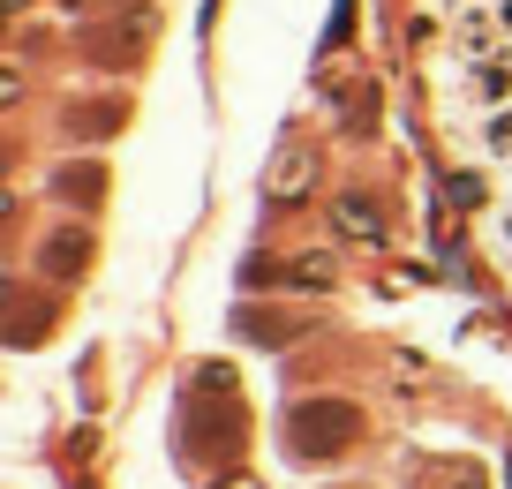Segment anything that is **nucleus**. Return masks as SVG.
I'll return each mask as SVG.
<instances>
[{"label":"nucleus","mask_w":512,"mask_h":489,"mask_svg":"<svg viewBox=\"0 0 512 489\" xmlns=\"http://www.w3.org/2000/svg\"><path fill=\"white\" fill-rule=\"evenodd\" d=\"M354 429H362L354 407H339V399H309V407H294L287 437H294V459H339L354 444Z\"/></svg>","instance_id":"obj_1"},{"label":"nucleus","mask_w":512,"mask_h":489,"mask_svg":"<svg viewBox=\"0 0 512 489\" xmlns=\"http://www.w3.org/2000/svg\"><path fill=\"white\" fill-rule=\"evenodd\" d=\"M467 91H475L482 98V106H505V98H512V61H475V76H467Z\"/></svg>","instance_id":"obj_2"},{"label":"nucleus","mask_w":512,"mask_h":489,"mask_svg":"<svg viewBox=\"0 0 512 489\" xmlns=\"http://www.w3.org/2000/svg\"><path fill=\"white\" fill-rule=\"evenodd\" d=\"M339 234H354V241H384L377 204H362V196H339Z\"/></svg>","instance_id":"obj_3"},{"label":"nucleus","mask_w":512,"mask_h":489,"mask_svg":"<svg viewBox=\"0 0 512 489\" xmlns=\"http://www.w3.org/2000/svg\"><path fill=\"white\" fill-rule=\"evenodd\" d=\"M460 46L467 53H490L497 46V16H490V8H467V16H460Z\"/></svg>","instance_id":"obj_4"},{"label":"nucleus","mask_w":512,"mask_h":489,"mask_svg":"<svg viewBox=\"0 0 512 489\" xmlns=\"http://www.w3.org/2000/svg\"><path fill=\"white\" fill-rule=\"evenodd\" d=\"M482 143H490V151H512V106H497L490 121H482Z\"/></svg>","instance_id":"obj_5"},{"label":"nucleus","mask_w":512,"mask_h":489,"mask_svg":"<svg viewBox=\"0 0 512 489\" xmlns=\"http://www.w3.org/2000/svg\"><path fill=\"white\" fill-rule=\"evenodd\" d=\"M46 264H53V271H61V264H83V234H53Z\"/></svg>","instance_id":"obj_6"},{"label":"nucleus","mask_w":512,"mask_h":489,"mask_svg":"<svg viewBox=\"0 0 512 489\" xmlns=\"http://www.w3.org/2000/svg\"><path fill=\"white\" fill-rule=\"evenodd\" d=\"M497 23H505V31H512V0H497Z\"/></svg>","instance_id":"obj_7"},{"label":"nucleus","mask_w":512,"mask_h":489,"mask_svg":"<svg viewBox=\"0 0 512 489\" xmlns=\"http://www.w3.org/2000/svg\"><path fill=\"white\" fill-rule=\"evenodd\" d=\"M437 8H467V0H437Z\"/></svg>","instance_id":"obj_8"},{"label":"nucleus","mask_w":512,"mask_h":489,"mask_svg":"<svg viewBox=\"0 0 512 489\" xmlns=\"http://www.w3.org/2000/svg\"><path fill=\"white\" fill-rule=\"evenodd\" d=\"M505 241H512V211H505Z\"/></svg>","instance_id":"obj_9"},{"label":"nucleus","mask_w":512,"mask_h":489,"mask_svg":"<svg viewBox=\"0 0 512 489\" xmlns=\"http://www.w3.org/2000/svg\"><path fill=\"white\" fill-rule=\"evenodd\" d=\"M241 489H249V482H241Z\"/></svg>","instance_id":"obj_10"}]
</instances>
